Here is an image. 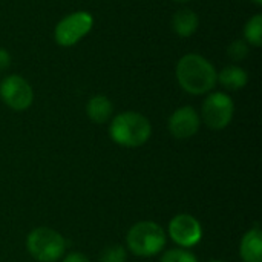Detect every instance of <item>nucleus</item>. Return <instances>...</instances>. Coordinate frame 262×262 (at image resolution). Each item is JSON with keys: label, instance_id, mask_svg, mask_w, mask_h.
Masks as SVG:
<instances>
[{"label": "nucleus", "instance_id": "obj_14", "mask_svg": "<svg viewBox=\"0 0 262 262\" xmlns=\"http://www.w3.org/2000/svg\"><path fill=\"white\" fill-rule=\"evenodd\" d=\"M243 40L253 48H261L262 45V15L255 14L252 15L243 29Z\"/></svg>", "mask_w": 262, "mask_h": 262}, {"label": "nucleus", "instance_id": "obj_10", "mask_svg": "<svg viewBox=\"0 0 262 262\" xmlns=\"http://www.w3.org/2000/svg\"><path fill=\"white\" fill-rule=\"evenodd\" d=\"M170 25H172V31L178 37L189 38L200 28V15L190 8H181L172 15Z\"/></svg>", "mask_w": 262, "mask_h": 262}, {"label": "nucleus", "instance_id": "obj_5", "mask_svg": "<svg viewBox=\"0 0 262 262\" xmlns=\"http://www.w3.org/2000/svg\"><path fill=\"white\" fill-rule=\"evenodd\" d=\"M94 28V15L88 11H74L64 15L54 28V40L61 48L80 43Z\"/></svg>", "mask_w": 262, "mask_h": 262}, {"label": "nucleus", "instance_id": "obj_16", "mask_svg": "<svg viewBox=\"0 0 262 262\" xmlns=\"http://www.w3.org/2000/svg\"><path fill=\"white\" fill-rule=\"evenodd\" d=\"M160 262H198V258L189 249L177 247V249L166 250Z\"/></svg>", "mask_w": 262, "mask_h": 262}, {"label": "nucleus", "instance_id": "obj_6", "mask_svg": "<svg viewBox=\"0 0 262 262\" xmlns=\"http://www.w3.org/2000/svg\"><path fill=\"white\" fill-rule=\"evenodd\" d=\"M235 115V101L226 92H210L201 106V123L210 130L226 129Z\"/></svg>", "mask_w": 262, "mask_h": 262}, {"label": "nucleus", "instance_id": "obj_19", "mask_svg": "<svg viewBox=\"0 0 262 262\" xmlns=\"http://www.w3.org/2000/svg\"><path fill=\"white\" fill-rule=\"evenodd\" d=\"M61 262H91V259L86 255L80 253V252H71L63 258Z\"/></svg>", "mask_w": 262, "mask_h": 262}, {"label": "nucleus", "instance_id": "obj_1", "mask_svg": "<svg viewBox=\"0 0 262 262\" xmlns=\"http://www.w3.org/2000/svg\"><path fill=\"white\" fill-rule=\"evenodd\" d=\"M218 71L215 64L201 54H184L175 66V78L180 88L190 95H207L213 92Z\"/></svg>", "mask_w": 262, "mask_h": 262}, {"label": "nucleus", "instance_id": "obj_3", "mask_svg": "<svg viewBox=\"0 0 262 262\" xmlns=\"http://www.w3.org/2000/svg\"><path fill=\"white\" fill-rule=\"evenodd\" d=\"M127 249L130 253L140 258H152L166 246V232L164 229L154 221H140L135 223L126 235Z\"/></svg>", "mask_w": 262, "mask_h": 262}, {"label": "nucleus", "instance_id": "obj_13", "mask_svg": "<svg viewBox=\"0 0 262 262\" xmlns=\"http://www.w3.org/2000/svg\"><path fill=\"white\" fill-rule=\"evenodd\" d=\"M86 115L92 123L104 124V123L111 121V118L114 117V104L106 95L97 94L88 100Z\"/></svg>", "mask_w": 262, "mask_h": 262}, {"label": "nucleus", "instance_id": "obj_20", "mask_svg": "<svg viewBox=\"0 0 262 262\" xmlns=\"http://www.w3.org/2000/svg\"><path fill=\"white\" fill-rule=\"evenodd\" d=\"M252 3H255L256 6H262V0H250Z\"/></svg>", "mask_w": 262, "mask_h": 262}, {"label": "nucleus", "instance_id": "obj_7", "mask_svg": "<svg viewBox=\"0 0 262 262\" xmlns=\"http://www.w3.org/2000/svg\"><path fill=\"white\" fill-rule=\"evenodd\" d=\"M0 100L9 109L23 112L34 103V89L25 77L9 74L0 81Z\"/></svg>", "mask_w": 262, "mask_h": 262}, {"label": "nucleus", "instance_id": "obj_12", "mask_svg": "<svg viewBox=\"0 0 262 262\" xmlns=\"http://www.w3.org/2000/svg\"><path fill=\"white\" fill-rule=\"evenodd\" d=\"M216 83L221 84L226 91H241L249 83V72L239 64H227L218 71Z\"/></svg>", "mask_w": 262, "mask_h": 262}, {"label": "nucleus", "instance_id": "obj_21", "mask_svg": "<svg viewBox=\"0 0 262 262\" xmlns=\"http://www.w3.org/2000/svg\"><path fill=\"white\" fill-rule=\"evenodd\" d=\"M173 2H177V3H189L190 0H173Z\"/></svg>", "mask_w": 262, "mask_h": 262}, {"label": "nucleus", "instance_id": "obj_4", "mask_svg": "<svg viewBox=\"0 0 262 262\" xmlns=\"http://www.w3.org/2000/svg\"><path fill=\"white\" fill-rule=\"evenodd\" d=\"M26 250L38 262H57L64 256L66 241L51 227H37L26 236Z\"/></svg>", "mask_w": 262, "mask_h": 262}, {"label": "nucleus", "instance_id": "obj_22", "mask_svg": "<svg viewBox=\"0 0 262 262\" xmlns=\"http://www.w3.org/2000/svg\"><path fill=\"white\" fill-rule=\"evenodd\" d=\"M207 262H227V261H224V259H212V261H207Z\"/></svg>", "mask_w": 262, "mask_h": 262}, {"label": "nucleus", "instance_id": "obj_15", "mask_svg": "<svg viewBox=\"0 0 262 262\" xmlns=\"http://www.w3.org/2000/svg\"><path fill=\"white\" fill-rule=\"evenodd\" d=\"M250 52V46L243 40V38H238V40H233L229 46H227V57L235 63L238 64L239 61L246 60L247 55Z\"/></svg>", "mask_w": 262, "mask_h": 262}, {"label": "nucleus", "instance_id": "obj_17", "mask_svg": "<svg viewBox=\"0 0 262 262\" xmlns=\"http://www.w3.org/2000/svg\"><path fill=\"white\" fill-rule=\"evenodd\" d=\"M127 250L120 244L107 246L98 256V262H126Z\"/></svg>", "mask_w": 262, "mask_h": 262}, {"label": "nucleus", "instance_id": "obj_18", "mask_svg": "<svg viewBox=\"0 0 262 262\" xmlns=\"http://www.w3.org/2000/svg\"><path fill=\"white\" fill-rule=\"evenodd\" d=\"M11 63H12V57H11L9 51L5 48H0V72L8 71Z\"/></svg>", "mask_w": 262, "mask_h": 262}, {"label": "nucleus", "instance_id": "obj_8", "mask_svg": "<svg viewBox=\"0 0 262 262\" xmlns=\"http://www.w3.org/2000/svg\"><path fill=\"white\" fill-rule=\"evenodd\" d=\"M167 235L178 247L192 249L203 238V226L193 215L178 213L170 220Z\"/></svg>", "mask_w": 262, "mask_h": 262}, {"label": "nucleus", "instance_id": "obj_9", "mask_svg": "<svg viewBox=\"0 0 262 262\" xmlns=\"http://www.w3.org/2000/svg\"><path fill=\"white\" fill-rule=\"evenodd\" d=\"M167 127L173 138L189 140L196 135L201 127L200 112L193 106H181L169 117Z\"/></svg>", "mask_w": 262, "mask_h": 262}, {"label": "nucleus", "instance_id": "obj_2", "mask_svg": "<svg viewBox=\"0 0 262 262\" xmlns=\"http://www.w3.org/2000/svg\"><path fill=\"white\" fill-rule=\"evenodd\" d=\"M152 135V124L149 118L135 111L120 112L111 118L109 137L121 147H140L149 141Z\"/></svg>", "mask_w": 262, "mask_h": 262}, {"label": "nucleus", "instance_id": "obj_11", "mask_svg": "<svg viewBox=\"0 0 262 262\" xmlns=\"http://www.w3.org/2000/svg\"><path fill=\"white\" fill-rule=\"evenodd\" d=\"M239 256L243 262H262V232L259 226H255L241 238Z\"/></svg>", "mask_w": 262, "mask_h": 262}]
</instances>
